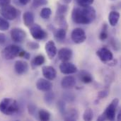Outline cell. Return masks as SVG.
<instances>
[{
	"instance_id": "cell-35",
	"label": "cell",
	"mask_w": 121,
	"mask_h": 121,
	"mask_svg": "<svg viewBox=\"0 0 121 121\" xmlns=\"http://www.w3.org/2000/svg\"><path fill=\"white\" fill-rule=\"evenodd\" d=\"M37 108L33 104H29L28 105V112L30 115L34 116L36 113Z\"/></svg>"
},
{
	"instance_id": "cell-20",
	"label": "cell",
	"mask_w": 121,
	"mask_h": 121,
	"mask_svg": "<svg viewBox=\"0 0 121 121\" xmlns=\"http://www.w3.org/2000/svg\"><path fill=\"white\" fill-rule=\"evenodd\" d=\"M67 35V32L66 29L60 28L58 29H56L54 32V36L55 39L58 42H62L65 40Z\"/></svg>"
},
{
	"instance_id": "cell-28",
	"label": "cell",
	"mask_w": 121,
	"mask_h": 121,
	"mask_svg": "<svg viewBox=\"0 0 121 121\" xmlns=\"http://www.w3.org/2000/svg\"><path fill=\"white\" fill-rule=\"evenodd\" d=\"M40 15L42 18H43V19H48V18H50V16L52 15V10L50 8L44 7V8H43L41 9Z\"/></svg>"
},
{
	"instance_id": "cell-32",
	"label": "cell",
	"mask_w": 121,
	"mask_h": 121,
	"mask_svg": "<svg viewBox=\"0 0 121 121\" xmlns=\"http://www.w3.org/2000/svg\"><path fill=\"white\" fill-rule=\"evenodd\" d=\"M57 108L60 111V113L63 116L65 112H66V104H65V101L64 100H60L58 102H57Z\"/></svg>"
},
{
	"instance_id": "cell-13",
	"label": "cell",
	"mask_w": 121,
	"mask_h": 121,
	"mask_svg": "<svg viewBox=\"0 0 121 121\" xmlns=\"http://www.w3.org/2000/svg\"><path fill=\"white\" fill-rule=\"evenodd\" d=\"M29 69L28 64L23 60H17L14 64V70L18 75L26 74Z\"/></svg>"
},
{
	"instance_id": "cell-11",
	"label": "cell",
	"mask_w": 121,
	"mask_h": 121,
	"mask_svg": "<svg viewBox=\"0 0 121 121\" xmlns=\"http://www.w3.org/2000/svg\"><path fill=\"white\" fill-rule=\"evenodd\" d=\"M36 88L41 91L47 92L51 91L52 89V84L50 80L46 79L45 78H40L36 82Z\"/></svg>"
},
{
	"instance_id": "cell-12",
	"label": "cell",
	"mask_w": 121,
	"mask_h": 121,
	"mask_svg": "<svg viewBox=\"0 0 121 121\" xmlns=\"http://www.w3.org/2000/svg\"><path fill=\"white\" fill-rule=\"evenodd\" d=\"M42 73L44 77L50 81L54 80L57 77V71L52 66H43L42 68Z\"/></svg>"
},
{
	"instance_id": "cell-18",
	"label": "cell",
	"mask_w": 121,
	"mask_h": 121,
	"mask_svg": "<svg viewBox=\"0 0 121 121\" xmlns=\"http://www.w3.org/2000/svg\"><path fill=\"white\" fill-rule=\"evenodd\" d=\"M23 20L25 26L27 27H30L34 23V20H35L34 14L30 11H26L24 13L23 16Z\"/></svg>"
},
{
	"instance_id": "cell-30",
	"label": "cell",
	"mask_w": 121,
	"mask_h": 121,
	"mask_svg": "<svg viewBox=\"0 0 121 121\" xmlns=\"http://www.w3.org/2000/svg\"><path fill=\"white\" fill-rule=\"evenodd\" d=\"M9 23L8 20L5 19L2 16H0V30L6 31L9 28Z\"/></svg>"
},
{
	"instance_id": "cell-33",
	"label": "cell",
	"mask_w": 121,
	"mask_h": 121,
	"mask_svg": "<svg viewBox=\"0 0 121 121\" xmlns=\"http://www.w3.org/2000/svg\"><path fill=\"white\" fill-rule=\"evenodd\" d=\"M48 4L47 0H34L32 3V7L38 8L41 6H45Z\"/></svg>"
},
{
	"instance_id": "cell-40",
	"label": "cell",
	"mask_w": 121,
	"mask_h": 121,
	"mask_svg": "<svg viewBox=\"0 0 121 121\" xmlns=\"http://www.w3.org/2000/svg\"><path fill=\"white\" fill-rule=\"evenodd\" d=\"M6 40V38L5 34L0 33V44L1 45V44L5 43Z\"/></svg>"
},
{
	"instance_id": "cell-26",
	"label": "cell",
	"mask_w": 121,
	"mask_h": 121,
	"mask_svg": "<svg viewBox=\"0 0 121 121\" xmlns=\"http://www.w3.org/2000/svg\"><path fill=\"white\" fill-rule=\"evenodd\" d=\"M55 94L51 91H47L44 96V101L45 102L46 104L48 105H50L53 101H54V99H55Z\"/></svg>"
},
{
	"instance_id": "cell-2",
	"label": "cell",
	"mask_w": 121,
	"mask_h": 121,
	"mask_svg": "<svg viewBox=\"0 0 121 121\" xmlns=\"http://www.w3.org/2000/svg\"><path fill=\"white\" fill-rule=\"evenodd\" d=\"M17 101L11 98H5L0 102V112L6 116H12L18 111Z\"/></svg>"
},
{
	"instance_id": "cell-24",
	"label": "cell",
	"mask_w": 121,
	"mask_h": 121,
	"mask_svg": "<svg viewBox=\"0 0 121 121\" xmlns=\"http://www.w3.org/2000/svg\"><path fill=\"white\" fill-rule=\"evenodd\" d=\"M39 119L42 121H48L50 120V113L44 109H40L38 111Z\"/></svg>"
},
{
	"instance_id": "cell-38",
	"label": "cell",
	"mask_w": 121,
	"mask_h": 121,
	"mask_svg": "<svg viewBox=\"0 0 121 121\" xmlns=\"http://www.w3.org/2000/svg\"><path fill=\"white\" fill-rule=\"evenodd\" d=\"M19 57H21L26 60H29L30 57V55L29 52H26V51H23V50H21V52H19V55H18Z\"/></svg>"
},
{
	"instance_id": "cell-1",
	"label": "cell",
	"mask_w": 121,
	"mask_h": 121,
	"mask_svg": "<svg viewBox=\"0 0 121 121\" xmlns=\"http://www.w3.org/2000/svg\"><path fill=\"white\" fill-rule=\"evenodd\" d=\"M96 17V10L91 6L74 7L72 12V19L77 24H90L95 20Z\"/></svg>"
},
{
	"instance_id": "cell-3",
	"label": "cell",
	"mask_w": 121,
	"mask_h": 121,
	"mask_svg": "<svg viewBox=\"0 0 121 121\" xmlns=\"http://www.w3.org/2000/svg\"><path fill=\"white\" fill-rule=\"evenodd\" d=\"M119 100L118 99H114L111 103L107 106L103 114L98 118V121H114L116 116L117 108L118 106Z\"/></svg>"
},
{
	"instance_id": "cell-22",
	"label": "cell",
	"mask_w": 121,
	"mask_h": 121,
	"mask_svg": "<svg viewBox=\"0 0 121 121\" xmlns=\"http://www.w3.org/2000/svg\"><path fill=\"white\" fill-rule=\"evenodd\" d=\"M45 62V58L43 55H38L34 57V59L31 62V66L34 69L37 67L41 66Z\"/></svg>"
},
{
	"instance_id": "cell-16",
	"label": "cell",
	"mask_w": 121,
	"mask_h": 121,
	"mask_svg": "<svg viewBox=\"0 0 121 121\" xmlns=\"http://www.w3.org/2000/svg\"><path fill=\"white\" fill-rule=\"evenodd\" d=\"M76 85V79L72 76H66L61 81V86L63 89H69L74 87Z\"/></svg>"
},
{
	"instance_id": "cell-36",
	"label": "cell",
	"mask_w": 121,
	"mask_h": 121,
	"mask_svg": "<svg viewBox=\"0 0 121 121\" xmlns=\"http://www.w3.org/2000/svg\"><path fill=\"white\" fill-rule=\"evenodd\" d=\"M27 47L30 50H38L40 48V45L37 42L30 41L27 43Z\"/></svg>"
},
{
	"instance_id": "cell-21",
	"label": "cell",
	"mask_w": 121,
	"mask_h": 121,
	"mask_svg": "<svg viewBox=\"0 0 121 121\" xmlns=\"http://www.w3.org/2000/svg\"><path fill=\"white\" fill-rule=\"evenodd\" d=\"M79 79L84 84H90L93 82V77L90 73L86 71H82L79 75Z\"/></svg>"
},
{
	"instance_id": "cell-4",
	"label": "cell",
	"mask_w": 121,
	"mask_h": 121,
	"mask_svg": "<svg viewBox=\"0 0 121 121\" xmlns=\"http://www.w3.org/2000/svg\"><path fill=\"white\" fill-rule=\"evenodd\" d=\"M21 49L16 45H9L6 47L1 52L3 58L7 60H11L18 56Z\"/></svg>"
},
{
	"instance_id": "cell-31",
	"label": "cell",
	"mask_w": 121,
	"mask_h": 121,
	"mask_svg": "<svg viewBox=\"0 0 121 121\" xmlns=\"http://www.w3.org/2000/svg\"><path fill=\"white\" fill-rule=\"evenodd\" d=\"M94 118V112L91 108H87L85 110L83 114V120L86 121H91Z\"/></svg>"
},
{
	"instance_id": "cell-27",
	"label": "cell",
	"mask_w": 121,
	"mask_h": 121,
	"mask_svg": "<svg viewBox=\"0 0 121 121\" xmlns=\"http://www.w3.org/2000/svg\"><path fill=\"white\" fill-rule=\"evenodd\" d=\"M108 25L106 23H104L103 25V27H102V29H101V31L100 33V35H99V39L102 41H104L106 40L108 37Z\"/></svg>"
},
{
	"instance_id": "cell-43",
	"label": "cell",
	"mask_w": 121,
	"mask_h": 121,
	"mask_svg": "<svg viewBox=\"0 0 121 121\" xmlns=\"http://www.w3.org/2000/svg\"><path fill=\"white\" fill-rule=\"evenodd\" d=\"M117 120L119 121H121V111H119V113H118V115Z\"/></svg>"
},
{
	"instance_id": "cell-14",
	"label": "cell",
	"mask_w": 121,
	"mask_h": 121,
	"mask_svg": "<svg viewBox=\"0 0 121 121\" xmlns=\"http://www.w3.org/2000/svg\"><path fill=\"white\" fill-rule=\"evenodd\" d=\"M57 54L58 55V58L60 60H61L62 62H68L72 59L73 52L69 48H61Z\"/></svg>"
},
{
	"instance_id": "cell-41",
	"label": "cell",
	"mask_w": 121,
	"mask_h": 121,
	"mask_svg": "<svg viewBox=\"0 0 121 121\" xmlns=\"http://www.w3.org/2000/svg\"><path fill=\"white\" fill-rule=\"evenodd\" d=\"M18 1L22 5H26V4H28L30 1V0H18Z\"/></svg>"
},
{
	"instance_id": "cell-5",
	"label": "cell",
	"mask_w": 121,
	"mask_h": 121,
	"mask_svg": "<svg viewBox=\"0 0 121 121\" xmlns=\"http://www.w3.org/2000/svg\"><path fill=\"white\" fill-rule=\"evenodd\" d=\"M0 14L8 21H13L18 17V11L12 5H6L0 9Z\"/></svg>"
},
{
	"instance_id": "cell-37",
	"label": "cell",
	"mask_w": 121,
	"mask_h": 121,
	"mask_svg": "<svg viewBox=\"0 0 121 121\" xmlns=\"http://www.w3.org/2000/svg\"><path fill=\"white\" fill-rule=\"evenodd\" d=\"M109 94V91L108 89H104L102 91H100L98 93V99H102L106 98Z\"/></svg>"
},
{
	"instance_id": "cell-25",
	"label": "cell",
	"mask_w": 121,
	"mask_h": 121,
	"mask_svg": "<svg viewBox=\"0 0 121 121\" xmlns=\"http://www.w3.org/2000/svg\"><path fill=\"white\" fill-rule=\"evenodd\" d=\"M55 22H56V23L57 25L60 26V28L67 29V21H66V19H65L64 16H55Z\"/></svg>"
},
{
	"instance_id": "cell-6",
	"label": "cell",
	"mask_w": 121,
	"mask_h": 121,
	"mask_svg": "<svg viewBox=\"0 0 121 121\" xmlns=\"http://www.w3.org/2000/svg\"><path fill=\"white\" fill-rule=\"evenodd\" d=\"M30 33L35 40H43L48 37V34L45 30L37 23H33L30 26Z\"/></svg>"
},
{
	"instance_id": "cell-8",
	"label": "cell",
	"mask_w": 121,
	"mask_h": 121,
	"mask_svg": "<svg viewBox=\"0 0 121 121\" xmlns=\"http://www.w3.org/2000/svg\"><path fill=\"white\" fill-rule=\"evenodd\" d=\"M96 55L99 57L101 61L103 62H105V63H106L108 62H111L113 60V53L108 48H107L106 47L100 48L96 52Z\"/></svg>"
},
{
	"instance_id": "cell-9",
	"label": "cell",
	"mask_w": 121,
	"mask_h": 121,
	"mask_svg": "<svg viewBox=\"0 0 121 121\" xmlns=\"http://www.w3.org/2000/svg\"><path fill=\"white\" fill-rule=\"evenodd\" d=\"M26 33L21 28H14L11 30V40L15 43H22L26 38Z\"/></svg>"
},
{
	"instance_id": "cell-39",
	"label": "cell",
	"mask_w": 121,
	"mask_h": 121,
	"mask_svg": "<svg viewBox=\"0 0 121 121\" xmlns=\"http://www.w3.org/2000/svg\"><path fill=\"white\" fill-rule=\"evenodd\" d=\"M11 0H0V7H4L6 5L10 4Z\"/></svg>"
},
{
	"instance_id": "cell-23",
	"label": "cell",
	"mask_w": 121,
	"mask_h": 121,
	"mask_svg": "<svg viewBox=\"0 0 121 121\" xmlns=\"http://www.w3.org/2000/svg\"><path fill=\"white\" fill-rule=\"evenodd\" d=\"M68 10V6L67 4H58L57 5V11H56V16H62L66 14V13L67 12Z\"/></svg>"
},
{
	"instance_id": "cell-7",
	"label": "cell",
	"mask_w": 121,
	"mask_h": 121,
	"mask_svg": "<svg viewBox=\"0 0 121 121\" xmlns=\"http://www.w3.org/2000/svg\"><path fill=\"white\" fill-rule=\"evenodd\" d=\"M71 38L72 41L76 44L83 43L86 39V35L85 31L81 28H74L71 33Z\"/></svg>"
},
{
	"instance_id": "cell-19",
	"label": "cell",
	"mask_w": 121,
	"mask_h": 121,
	"mask_svg": "<svg viewBox=\"0 0 121 121\" xmlns=\"http://www.w3.org/2000/svg\"><path fill=\"white\" fill-rule=\"evenodd\" d=\"M120 13L116 11H112L108 16V21L111 26H116L119 21Z\"/></svg>"
},
{
	"instance_id": "cell-34",
	"label": "cell",
	"mask_w": 121,
	"mask_h": 121,
	"mask_svg": "<svg viewBox=\"0 0 121 121\" xmlns=\"http://www.w3.org/2000/svg\"><path fill=\"white\" fill-rule=\"evenodd\" d=\"M77 4L79 6H91L94 0H76Z\"/></svg>"
},
{
	"instance_id": "cell-29",
	"label": "cell",
	"mask_w": 121,
	"mask_h": 121,
	"mask_svg": "<svg viewBox=\"0 0 121 121\" xmlns=\"http://www.w3.org/2000/svg\"><path fill=\"white\" fill-rule=\"evenodd\" d=\"M63 99L65 102L67 103H73L75 101V96L72 92H65L62 95Z\"/></svg>"
},
{
	"instance_id": "cell-10",
	"label": "cell",
	"mask_w": 121,
	"mask_h": 121,
	"mask_svg": "<svg viewBox=\"0 0 121 121\" xmlns=\"http://www.w3.org/2000/svg\"><path fill=\"white\" fill-rule=\"evenodd\" d=\"M60 71L64 74H72L77 72V67L71 62H62L60 65Z\"/></svg>"
},
{
	"instance_id": "cell-17",
	"label": "cell",
	"mask_w": 121,
	"mask_h": 121,
	"mask_svg": "<svg viewBox=\"0 0 121 121\" xmlns=\"http://www.w3.org/2000/svg\"><path fill=\"white\" fill-rule=\"evenodd\" d=\"M63 117L65 121H77L79 119V113L77 110L72 108L69 111H66L65 113L63 115Z\"/></svg>"
},
{
	"instance_id": "cell-15",
	"label": "cell",
	"mask_w": 121,
	"mask_h": 121,
	"mask_svg": "<svg viewBox=\"0 0 121 121\" xmlns=\"http://www.w3.org/2000/svg\"><path fill=\"white\" fill-rule=\"evenodd\" d=\"M45 50L46 51V53H47L48 57L50 60L53 59L57 53V47L55 45V42L52 40H49L48 42H47V43L45 44Z\"/></svg>"
},
{
	"instance_id": "cell-42",
	"label": "cell",
	"mask_w": 121,
	"mask_h": 121,
	"mask_svg": "<svg viewBox=\"0 0 121 121\" xmlns=\"http://www.w3.org/2000/svg\"><path fill=\"white\" fill-rule=\"evenodd\" d=\"M62 2H63L64 4H70L71 1H72V0H62Z\"/></svg>"
}]
</instances>
